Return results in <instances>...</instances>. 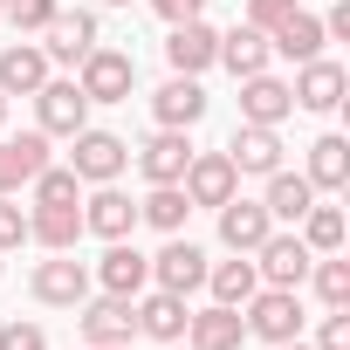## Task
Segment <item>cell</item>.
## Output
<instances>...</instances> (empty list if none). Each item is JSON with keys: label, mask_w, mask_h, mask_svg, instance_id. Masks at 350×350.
Here are the masks:
<instances>
[{"label": "cell", "mask_w": 350, "mask_h": 350, "mask_svg": "<svg viewBox=\"0 0 350 350\" xmlns=\"http://www.w3.org/2000/svg\"><path fill=\"white\" fill-rule=\"evenodd\" d=\"M0 350H49V336H42V323H0Z\"/></svg>", "instance_id": "37"}, {"label": "cell", "mask_w": 350, "mask_h": 350, "mask_svg": "<svg viewBox=\"0 0 350 350\" xmlns=\"http://www.w3.org/2000/svg\"><path fill=\"white\" fill-rule=\"evenodd\" d=\"M288 110H295V96H288L282 76H268V69L261 76H241V124H268L275 131Z\"/></svg>", "instance_id": "20"}, {"label": "cell", "mask_w": 350, "mask_h": 350, "mask_svg": "<svg viewBox=\"0 0 350 350\" xmlns=\"http://www.w3.org/2000/svg\"><path fill=\"white\" fill-rule=\"evenodd\" d=\"M316 350H350V316H343V309H329V316L316 323Z\"/></svg>", "instance_id": "38"}, {"label": "cell", "mask_w": 350, "mask_h": 350, "mask_svg": "<svg viewBox=\"0 0 350 350\" xmlns=\"http://www.w3.org/2000/svg\"><path fill=\"white\" fill-rule=\"evenodd\" d=\"M83 295H90V268H83L76 254H55V261L35 268V302H49V309H76Z\"/></svg>", "instance_id": "16"}, {"label": "cell", "mask_w": 350, "mask_h": 350, "mask_svg": "<svg viewBox=\"0 0 350 350\" xmlns=\"http://www.w3.org/2000/svg\"><path fill=\"white\" fill-rule=\"evenodd\" d=\"M186 213H193L186 186H151V193L137 200V220H151L158 234H179V227H186Z\"/></svg>", "instance_id": "31"}, {"label": "cell", "mask_w": 350, "mask_h": 350, "mask_svg": "<svg viewBox=\"0 0 350 350\" xmlns=\"http://www.w3.org/2000/svg\"><path fill=\"white\" fill-rule=\"evenodd\" d=\"M96 282H103V295H144L151 288V254H137L131 241H110L103 261H96Z\"/></svg>", "instance_id": "15"}, {"label": "cell", "mask_w": 350, "mask_h": 350, "mask_svg": "<svg viewBox=\"0 0 350 350\" xmlns=\"http://www.w3.org/2000/svg\"><path fill=\"white\" fill-rule=\"evenodd\" d=\"M213 55H220V35L206 28V21H179L165 35V62H172V76H200V69H213Z\"/></svg>", "instance_id": "19"}, {"label": "cell", "mask_w": 350, "mask_h": 350, "mask_svg": "<svg viewBox=\"0 0 350 350\" xmlns=\"http://www.w3.org/2000/svg\"><path fill=\"white\" fill-rule=\"evenodd\" d=\"M28 247V213L14 206V193H0V254H14Z\"/></svg>", "instance_id": "35"}, {"label": "cell", "mask_w": 350, "mask_h": 350, "mask_svg": "<svg viewBox=\"0 0 350 350\" xmlns=\"http://www.w3.org/2000/svg\"><path fill=\"white\" fill-rule=\"evenodd\" d=\"M131 165V144L117 137V131H96V124H83L76 137H69V172L83 186H117V172Z\"/></svg>", "instance_id": "2"}, {"label": "cell", "mask_w": 350, "mask_h": 350, "mask_svg": "<svg viewBox=\"0 0 350 350\" xmlns=\"http://www.w3.org/2000/svg\"><path fill=\"white\" fill-rule=\"evenodd\" d=\"M0 124H8V96H0Z\"/></svg>", "instance_id": "43"}, {"label": "cell", "mask_w": 350, "mask_h": 350, "mask_svg": "<svg viewBox=\"0 0 350 350\" xmlns=\"http://www.w3.org/2000/svg\"><path fill=\"white\" fill-rule=\"evenodd\" d=\"M206 288H213V302L241 309V302L261 288V275H254V254H241V261H206Z\"/></svg>", "instance_id": "29"}, {"label": "cell", "mask_w": 350, "mask_h": 350, "mask_svg": "<svg viewBox=\"0 0 350 350\" xmlns=\"http://www.w3.org/2000/svg\"><path fill=\"white\" fill-rule=\"evenodd\" d=\"M227 158H234V172H282V137L268 131V124H241L234 131V144H227Z\"/></svg>", "instance_id": "23"}, {"label": "cell", "mask_w": 350, "mask_h": 350, "mask_svg": "<svg viewBox=\"0 0 350 350\" xmlns=\"http://www.w3.org/2000/svg\"><path fill=\"white\" fill-rule=\"evenodd\" d=\"M131 316H137V336H158V343H186V295H165V288H151V295H131Z\"/></svg>", "instance_id": "11"}, {"label": "cell", "mask_w": 350, "mask_h": 350, "mask_svg": "<svg viewBox=\"0 0 350 350\" xmlns=\"http://www.w3.org/2000/svg\"><path fill=\"white\" fill-rule=\"evenodd\" d=\"M103 350H131V343H103Z\"/></svg>", "instance_id": "44"}, {"label": "cell", "mask_w": 350, "mask_h": 350, "mask_svg": "<svg viewBox=\"0 0 350 350\" xmlns=\"http://www.w3.org/2000/svg\"><path fill=\"white\" fill-rule=\"evenodd\" d=\"M172 350H193V343H172Z\"/></svg>", "instance_id": "45"}, {"label": "cell", "mask_w": 350, "mask_h": 350, "mask_svg": "<svg viewBox=\"0 0 350 350\" xmlns=\"http://www.w3.org/2000/svg\"><path fill=\"white\" fill-rule=\"evenodd\" d=\"M186 200L193 206H227L234 193H241V172H234V158L227 151H193V165H186Z\"/></svg>", "instance_id": "7"}, {"label": "cell", "mask_w": 350, "mask_h": 350, "mask_svg": "<svg viewBox=\"0 0 350 350\" xmlns=\"http://www.w3.org/2000/svg\"><path fill=\"white\" fill-rule=\"evenodd\" d=\"M275 350H316V343H302V336H288V343H275Z\"/></svg>", "instance_id": "41"}, {"label": "cell", "mask_w": 350, "mask_h": 350, "mask_svg": "<svg viewBox=\"0 0 350 350\" xmlns=\"http://www.w3.org/2000/svg\"><path fill=\"white\" fill-rule=\"evenodd\" d=\"M288 14H295V0H247V28H261V35H275Z\"/></svg>", "instance_id": "36"}, {"label": "cell", "mask_w": 350, "mask_h": 350, "mask_svg": "<svg viewBox=\"0 0 350 350\" xmlns=\"http://www.w3.org/2000/svg\"><path fill=\"white\" fill-rule=\"evenodd\" d=\"M103 8H131V0H103Z\"/></svg>", "instance_id": "42"}, {"label": "cell", "mask_w": 350, "mask_h": 350, "mask_svg": "<svg viewBox=\"0 0 350 350\" xmlns=\"http://www.w3.org/2000/svg\"><path fill=\"white\" fill-rule=\"evenodd\" d=\"M49 165V137L42 131H21V137H0V193H21L35 172Z\"/></svg>", "instance_id": "22"}, {"label": "cell", "mask_w": 350, "mask_h": 350, "mask_svg": "<svg viewBox=\"0 0 350 350\" xmlns=\"http://www.w3.org/2000/svg\"><path fill=\"white\" fill-rule=\"evenodd\" d=\"M151 117H158V131H193V124L206 117V90H200V76H172V83L151 96Z\"/></svg>", "instance_id": "18"}, {"label": "cell", "mask_w": 350, "mask_h": 350, "mask_svg": "<svg viewBox=\"0 0 350 350\" xmlns=\"http://www.w3.org/2000/svg\"><path fill=\"white\" fill-rule=\"evenodd\" d=\"M302 227V241H309V254H343V206H323V200H309V213L295 220Z\"/></svg>", "instance_id": "30"}, {"label": "cell", "mask_w": 350, "mask_h": 350, "mask_svg": "<svg viewBox=\"0 0 350 350\" xmlns=\"http://www.w3.org/2000/svg\"><path fill=\"white\" fill-rule=\"evenodd\" d=\"M76 309H83L76 323H83V343H90V350H103V343H131V336H137L131 295H83Z\"/></svg>", "instance_id": "6"}, {"label": "cell", "mask_w": 350, "mask_h": 350, "mask_svg": "<svg viewBox=\"0 0 350 350\" xmlns=\"http://www.w3.org/2000/svg\"><path fill=\"white\" fill-rule=\"evenodd\" d=\"M268 55H275V49H268V35L241 21L234 35H220V55H213V62H227L234 76H261V69H268Z\"/></svg>", "instance_id": "28"}, {"label": "cell", "mask_w": 350, "mask_h": 350, "mask_svg": "<svg viewBox=\"0 0 350 350\" xmlns=\"http://www.w3.org/2000/svg\"><path fill=\"white\" fill-rule=\"evenodd\" d=\"M83 124H90V96H83L69 76H62V83L49 76V83L35 90V131H42V137H76Z\"/></svg>", "instance_id": "4"}, {"label": "cell", "mask_w": 350, "mask_h": 350, "mask_svg": "<svg viewBox=\"0 0 350 350\" xmlns=\"http://www.w3.org/2000/svg\"><path fill=\"white\" fill-rule=\"evenodd\" d=\"M28 193H35V206H83V179L69 165H42L28 179Z\"/></svg>", "instance_id": "32"}, {"label": "cell", "mask_w": 350, "mask_h": 350, "mask_svg": "<svg viewBox=\"0 0 350 350\" xmlns=\"http://www.w3.org/2000/svg\"><path fill=\"white\" fill-rule=\"evenodd\" d=\"M241 323H247V336H261V343H288V336H302V288H254L247 302H241Z\"/></svg>", "instance_id": "1"}, {"label": "cell", "mask_w": 350, "mask_h": 350, "mask_svg": "<svg viewBox=\"0 0 350 350\" xmlns=\"http://www.w3.org/2000/svg\"><path fill=\"white\" fill-rule=\"evenodd\" d=\"M302 179H309L316 193H343V186H350V144H343L336 131H323V137L309 144V172H302Z\"/></svg>", "instance_id": "24"}, {"label": "cell", "mask_w": 350, "mask_h": 350, "mask_svg": "<svg viewBox=\"0 0 350 350\" xmlns=\"http://www.w3.org/2000/svg\"><path fill=\"white\" fill-rule=\"evenodd\" d=\"M42 35H49V42H42V55L76 69V62L96 49V14H83V8H76V14H69V8H55V21H49Z\"/></svg>", "instance_id": "13"}, {"label": "cell", "mask_w": 350, "mask_h": 350, "mask_svg": "<svg viewBox=\"0 0 350 350\" xmlns=\"http://www.w3.org/2000/svg\"><path fill=\"white\" fill-rule=\"evenodd\" d=\"M42 83H49L42 42H8V49H0V96H35Z\"/></svg>", "instance_id": "21"}, {"label": "cell", "mask_w": 350, "mask_h": 350, "mask_svg": "<svg viewBox=\"0 0 350 350\" xmlns=\"http://www.w3.org/2000/svg\"><path fill=\"white\" fill-rule=\"evenodd\" d=\"M131 83H137V62L124 55V49H90L83 62H76V90L90 96V103H131Z\"/></svg>", "instance_id": "3"}, {"label": "cell", "mask_w": 350, "mask_h": 350, "mask_svg": "<svg viewBox=\"0 0 350 350\" xmlns=\"http://www.w3.org/2000/svg\"><path fill=\"white\" fill-rule=\"evenodd\" d=\"M131 227H137V200H131V193L96 186V193L83 200V234H96V241H131Z\"/></svg>", "instance_id": "10"}, {"label": "cell", "mask_w": 350, "mask_h": 350, "mask_svg": "<svg viewBox=\"0 0 350 350\" xmlns=\"http://www.w3.org/2000/svg\"><path fill=\"white\" fill-rule=\"evenodd\" d=\"M323 42H329V35H323V21H316V14H302V8L268 35V49H275V55H288V62H316V55H323Z\"/></svg>", "instance_id": "26"}, {"label": "cell", "mask_w": 350, "mask_h": 350, "mask_svg": "<svg viewBox=\"0 0 350 350\" xmlns=\"http://www.w3.org/2000/svg\"><path fill=\"white\" fill-rule=\"evenodd\" d=\"M200 8H206V0H151V14L172 21V28H179V21H200Z\"/></svg>", "instance_id": "39"}, {"label": "cell", "mask_w": 350, "mask_h": 350, "mask_svg": "<svg viewBox=\"0 0 350 350\" xmlns=\"http://www.w3.org/2000/svg\"><path fill=\"white\" fill-rule=\"evenodd\" d=\"M343 90H350V76H343L336 62H323V55H316V62H295V83H288L295 110H316V117H323V110L343 103Z\"/></svg>", "instance_id": "9"}, {"label": "cell", "mask_w": 350, "mask_h": 350, "mask_svg": "<svg viewBox=\"0 0 350 350\" xmlns=\"http://www.w3.org/2000/svg\"><path fill=\"white\" fill-rule=\"evenodd\" d=\"M323 35H336V42H350V0H336V8H329V21H323Z\"/></svg>", "instance_id": "40"}, {"label": "cell", "mask_w": 350, "mask_h": 350, "mask_svg": "<svg viewBox=\"0 0 350 350\" xmlns=\"http://www.w3.org/2000/svg\"><path fill=\"white\" fill-rule=\"evenodd\" d=\"M186 343H193V350H241V343H247V323H241V309L206 302V309L186 316Z\"/></svg>", "instance_id": "17"}, {"label": "cell", "mask_w": 350, "mask_h": 350, "mask_svg": "<svg viewBox=\"0 0 350 350\" xmlns=\"http://www.w3.org/2000/svg\"><path fill=\"white\" fill-rule=\"evenodd\" d=\"M151 282H158L165 295H193V288H206V254H200L193 241L172 234V241L151 254Z\"/></svg>", "instance_id": "8"}, {"label": "cell", "mask_w": 350, "mask_h": 350, "mask_svg": "<svg viewBox=\"0 0 350 350\" xmlns=\"http://www.w3.org/2000/svg\"><path fill=\"white\" fill-rule=\"evenodd\" d=\"M213 213H220V241H227L234 254H254V247L275 234V220H268V206H261V200H241V193H234V200H227V206H213Z\"/></svg>", "instance_id": "14"}, {"label": "cell", "mask_w": 350, "mask_h": 350, "mask_svg": "<svg viewBox=\"0 0 350 350\" xmlns=\"http://www.w3.org/2000/svg\"><path fill=\"white\" fill-rule=\"evenodd\" d=\"M186 165H193V137L186 131H158L151 144H137V172H144L151 186H179Z\"/></svg>", "instance_id": "12"}, {"label": "cell", "mask_w": 350, "mask_h": 350, "mask_svg": "<svg viewBox=\"0 0 350 350\" xmlns=\"http://www.w3.org/2000/svg\"><path fill=\"white\" fill-rule=\"evenodd\" d=\"M309 200H316V186L302 179V172H268V193H261V206H268V220H302L309 213Z\"/></svg>", "instance_id": "27"}, {"label": "cell", "mask_w": 350, "mask_h": 350, "mask_svg": "<svg viewBox=\"0 0 350 350\" xmlns=\"http://www.w3.org/2000/svg\"><path fill=\"white\" fill-rule=\"evenodd\" d=\"M28 241H42L49 254H69L83 241V206H35L28 213Z\"/></svg>", "instance_id": "25"}, {"label": "cell", "mask_w": 350, "mask_h": 350, "mask_svg": "<svg viewBox=\"0 0 350 350\" xmlns=\"http://www.w3.org/2000/svg\"><path fill=\"white\" fill-rule=\"evenodd\" d=\"M0 8H8V0H0Z\"/></svg>", "instance_id": "46"}, {"label": "cell", "mask_w": 350, "mask_h": 350, "mask_svg": "<svg viewBox=\"0 0 350 350\" xmlns=\"http://www.w3.org/2000/svg\"><path fill=\"white\" fill-rule=\"evenodd\" d=\"M309 282H316L323 309H350V261L343 254H316L309 261Z\"/></svg>", "instance_id": "33"}, {"label": "cell", "mask_w": 350, "mask_h": 350, "mask_svg": "<svg viewBox=\"0 0 350 350\" xmlns=\"http://www.w3.org/2000/svg\"><path fill=\"white\" fill-rule=\"evenodd\" d=\"M309 241L302 234H268L261 247H254V275L268 282V288H302L309 282Z\"/></svg>", "instance_id": "5"}, {"label": "cell", "mask_w": 350, "mask_h": 350, "mask_svg": "<svg viewBox=\"0 0 350 350\" xmlns=\"http://www.w3.org/2000/svg\"><path fill=\"white\" fill-rule=\"evenodd\" d=\"M0 14H8V21H14L21 35H42V28L55 21V0H8Z\"/></svg>", "instance_id": "34"}]
</instances>
